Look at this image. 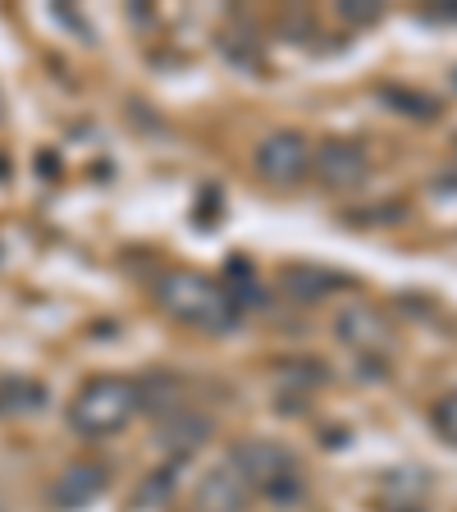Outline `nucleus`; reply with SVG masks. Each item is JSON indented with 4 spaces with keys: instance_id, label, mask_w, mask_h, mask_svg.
Listing matches in <instances>:
<instances>
[{
    "instance_id": "obj_1",
    "label": "nucleus",
    "mask_w": 457,
    "mask_h": 512,
    "mask_svg": "<svg viewBox=\"0 0 457 512\" xmlns=\"http://www.w3.org/2000/svg\"><path fill=\"white\" fill-rule=\"evenodd\" d=\"M156 302L165 316L183 320L192 330L224 334L238 325V298L224 284H215L211 275H197V270H165L156 279Z\"/></svg>"
},
{
    "instance_id": "obj_2",
    "label": "nucleus",
    "mask_w": 457,
    "mask_h": 512,
    "mask_svg": "<svg viewBox=\"0 0 457 512\" xmlns=\"http://www.w3.org/2000/svg\"><path fill=\"white\" fill-rule=\"evenodd\" d=\"M142 412V384L124 375H96L69 403V426L87 439H106Z\"/></svg>"
},
{
    "instance_id": "obj_3",
    "label": "nucleus",
    "mask_w": 457,
    "mask_h": 512,
    "mask_svg": "<svg viewBox=\"0 0 457 512\" xmlns=\"http://www.w3.org/2000/svg\"><path fill=\"white\" fill-rule=\"evenodd\" d=\"M229 467L238 471L247 490H266L270 499H293L298 494V462L284 444H270V439H247L229 453Z\"/></svg>"
},
{
    "instance_id": "obj_4",
    "label": "nucleus",
    "mask_w": 457,
    "mask_h": 512,
    "mask_svg": "<svg viewBox=\"0 0 457 512\" xmlns=\"http://www.w3.org/2000/svg\"><path fill=\"white\" fill-rule=\"evenodd\" d=\"M311 170V142L298 128H275L270 138L256 142V174L275 188H293Z\"/></svg>"
},
{
    "instance_id": "obj_5",
    "label": "nucleus",
    "mask_w": 457,
    "mask_h": 512,
    "mask_svg": "<svg viewBox=\"0 0 457 512\" xmlns=\"http://www.w3.org/2000/svg\"><path fill=\"white\" fill-rule=\"evenodd\" d=\"M311 170H316V179L325 183V188H362L366 174H371V156H366L362 142H343V138H330L320 142L316 151H311Z\"/></svg>"
},
{
    "instance_id": "obj_6",
    "label": "nucleus",
    "mask_w": 457,
    "mask_h": 512,
    "mask_svg": "<svg viewBox=\"0 0 457 512\" xmlns=\"http://www.w3.org/2000/svg\"><path fill=\"white\" fill-rule=\"evenodd\" d=\"M106 494V467H96V462H74V467H64L60 480H55V508H87Z\"/></svg>"
},
{
    "instance_id": "obj_7",
    "label": "nucleus",
    "mask_w": 457,
    "mask_h": 512,
    "mask_svg": "<svg viewBox=\"0 0 457 512\" xmlns=\"http://www.w3.org/2000/svg\"><path fill=\"white\" fill-rule=\"evenodd\" d=\"M247 499H252V490L238 480V471L229 467V462H220V467L202 480V490H197L202 512H243Z\"/></svg>"
},
{
    "instance_id": "obj_8",
    "label": "nucleus",
    "mask_w": 457,
    "mask_h": 512,
    "mask_svg": "<svg viewBox=\"0 0 457 512\" xmlns=\"http://www.w3.org/2000/svg\"><path fill=\"white\" fill-rule=\"evenodd\" d=\"M339 334H343V343H357V348H384L389 325L371 307H352L339 316Z\"/></svg>"
},
{
    "instance_id": "obj_9",
    "label": "nucleus",
    "mask_w": 457,
    "mask_h": 512,
    "mask_svg": "<svg viewBox=\"0 0 457 512\" xmlns=\"http://www.w3.org/2000/svg\"><path fill=\"white\" fill-rule=\"evenodd\" d=\"M284 288L293 293L298 302H316V298H325L330 288H343V279L339 275H330V270H316V266H298V270H288L284 275Z\"/></svg>"
},
{
    "instance_id": "obj_10",
    "label": "nucleus",
    "mask_w": 457,
    "mask_h": 512,
    "mask_svg": "<svg viewBox=\"0 0 457 512\" xmlns=\"http://www.w3.org/2000/svg\"><path fill=\"white\" fill-rule=\"evenodd\" d=\"M435 430L448 439V444H457V394H444L435 403Z\"/></svg>"
},
{
    "instance_id": "obj_11",
    "label": "nucleus",
    "mask_w": 457,
    "mask_h": 512,
    "mask_svg": "<svg viewBox=\"0 0 457 512\" xmlns=\"http://www.w3.org/2000/svg\"><path fill=\"white\" fill-rule=\"evenodd\" d=\"M339 14L343 19H352V23H375L380 19V5H375V0H343Z\"/></svg>"
},
{
    "instance_id": "obj_12",
    "label": "nucleus",
    "mask_w": 457,
    "mask_h": 512,
    "mask_svg": "<svg viewBox=\"0 0 457 512\" xmlns=\"http://www.w3.org/2000/svg\"><path fill=\"white\" fill-rule=\"evenodd\" d=\"M0 512H5V503H0Z\"/></svg>"
},
{
    "instance_id": "obj_13",
    "label": "nucleus",
    "mask_w": 457,
    "mask_h": 512,
    "mask_svg": "<svg viewBox=\"0 0 457 512\" xmlns=\"http://www.w3.org/2000/svg\"><path fill=\"white\" fill-rule=\"evenodd\" d=\"M453 147H457V138H453Z\"/></svg>"
}]
</instances>
